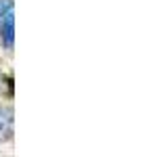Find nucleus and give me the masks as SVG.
Instances as JSON below:
<instances>
[{
	"label": "nucleus",
	"instance_id": "2",
	"mask_svg": "<svg viewBox=\"0 0 153 157\" xmlns=\"http://www.w3.org/2000/svg\"><path fill=\"white\" fill-rule=\"evenodd\" d=\"M11 115H13L11 109H2L0 107V138L9 132V128H11V120H13Z\"/></svg>",
	"mask_w": 153,
	"mask_h": 157
},
{
	"label": "nucleus",
	"instance_id": "1",
	"mask_svg": "<svg viewBox=\"0 0 153 157\" xmlns=\"http://www.w3.org/2000/svg\"><path fill=\"white\" fill-rule=\"evenodd\" d=\"M0 40L9 50L13 48V44H15V9L6 13L4 21L0 25Z\"/></svg>",
	"mask_w": 153,
	"mask_h": 157
},
{
	"label": "nucleus",
	"instance_id": "3",
	"mask_svg": "<svg viewBox=\"0 0 153 157\" xmlns=\"http://www.w3.org/2000/svg\"><path fill=\"white\" fill-rule=\"evenodd\" d=\"M15 6H13V0H0V25L4 21V17H6V13L13 11Z\"/></svg>",
	"mask_w": 153,
	"mask_h": 157
}]
</instances>
